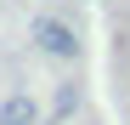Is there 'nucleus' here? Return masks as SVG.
Instances as JSON below:
<instances>
[{
  "label": "nucleus",
  "mask_w": 130,
  "mask_h": 125,
  "mask_svg": "<svg viewBox=\"0 0 130 125\" xmlns=\"http://www.w3.org/2000/svg\"><path fill=\"white\" fill-rule=\"evenodd\" d=\"M34 46L45 57H57V62H74L79 57V34L62 23V17H34Z\"/></svg>",
  "instance_id": "obj_1"
},
{
  "label": "nucleus",
  "mask_w": 130,
  "mask_h": 125,
  "mask_svg": "<svg viewBox=\"0 0 130 125\" xmlns=\"http://www.w3.org/2000/svg\"><path fill=\"white\" fill-rule=\"evenodd\" d=\"M34 119H40V108H34V97H23V91L0 102V125H34Z\"/></svg>",
  "instance_id": "obj_2"
},
{
  "label": "nucleus",
  "mask_w": 130,
  "mask_h": 125,
  "mask_svg": "<svg viewBox=\"0 0 130 125\" xmlns=\"http://www.w3.org/2000/svg\"><path fill=\"white\" fill-rule=\"evenodd\" d=\"M74 108H79V91H74V85H62V91H57V102H51V125H57V119H68Z\"/></svg>",
  "instance_id": "obj_3"
}]
</instances>
